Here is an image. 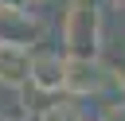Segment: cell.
<instances>
[{"label": "cell", "mask_w": 125, "mask_h": 121, "mask_svg": "<svg viewBox=\"0 0 125 121\" xmlns=\"http://www.w3.org/2000/svg\"><path fill=\"white\" fill-rule=\"evenodd\" d=\"M109 4H113V8H121V16H125V0H109Z\"/></svg>", "instance_id": "30bf717a"}, {"label": "cell", "mask_w": 125, "mask_h": 121, "mask_svg": "<svg viewBox=\"0 0 125 121\" xmlns=\"http://www.w3.org/2000/svg\"><path fill=\"white\" fill-rule=\"evenodd\" d=\"M31 4H43V0H31Z\"/></svg>", "instance_id": "7c38bea8"}, {"label": "cell", "mask_w": 125, "mask_h": 121, "mask_svg": "<svg viewBox=\"0 0 125 121\" xmlns=\"http://www.w3.org/2000/svg\"><path fill=\"white\" fill-rule=\"evenodd\" d=\"M78 121H98V117H78Z\"/></svg>", "instance_id": "8fae6325"}, {"label": "cell", "mask_w": 125, "mask_h": 121, "mask_svg": "<svg viewBox=\"0 0 125 121\" xmlns=\"http://www.w3.org/2000/svg\"><path fill=\"white\" fill-rule=\"evenodd\" d=\"M105 8L102 0H66L62 12V51L78 59H102Z\"/></svg>", "instance_id": "6da1fadb"}, {"label": "cell", "mask_w": 125, "mask_h": 121, "mask_svg": "<svg viewBox=\"0 0 125 121\" xmlns=\"http://www.w3.org/2000/svg\"><path fill=\"white\" fill-rule=\"evenodd\" d=\"M82 117V109H78V98H70V94H55V101H47L39 113H35V121H78Z\"/></svg>", "instance_id": "8992f818"}, {"label": "cell", "mask_w": 125, "mask_h": 121, "mask_svg": "<svg viewBox=\"0 0 125 121\" xmlns=\"http://www.w3.org/2000/svg\"><path fill=\"white\" fill-rule=\"evenodd\" d=\"M98 121H125V109H121V105H109V109H105Z\"/></svg>", "instance_id": "ba28073f"}, {"label": "cell", "mask_w": 125, "mask_h": 121, "mask_svg": "<svg viewBox=\"0 0 125 121\" xmlns=\"http://www.w3.org/2000/svg\"><path fill=\"white\" fill-rule=\"evenodd\" d=\"M62 78H66V51H31V74L27 86L43 98L62 94Z\"/></svg>", "instance_id": "277c9868"}, {"label": "cell", "mask_w": 125, "mask_h": 121, "mask_svg": "<svg viewBox=\"0 0 125 121\" xmlns=\"http://www.w3.org/2000/svg\"><path fill=\"white\" fill-rule=\"evenodd\" d=\"M31 74V47L0 43V90H23Z\"/></svg>", "instance_id": "5b68a950"}, {"label": "cell", "mask_w": 125, "mask_h": 121, "mask_svg": "<svg viewBox=\"0 0 125 121\" xmlns=\"http://www.w3.org/2000/svg\"><path fill=\"white\" fill-rule=\"evenodd\" d=\"M43 20L27 4H0V43H23L35 47L43 39Z\"/></svg>", "instance_id": "3957f363"}, {"label": "cell", "mask_w": 125, "mask_h": 121, "mask_svg": "<svg viewBox=\"0 0 125 121\" xmlns=\"http://www.w3.org/2000/svg\"><path fill=\"white\" fill-rule=\"evenodd\" d=\"M105 66H109V82H117V86L125 90V55H121L117 62H105Z\"/></svg>", "instance_id": "52a82bcc"}, {"label": "cell", "mask_w": 125, "mask_h": 121, "mask_svg": "<svg viewBox=\"0 0 125 121\" xmlns=\"http://www.w3.org/2000/svg\"><path fill=\"white\" fill-rule=\"evenodd\" d=\"M105 86H109V66H105V59H78V55H66L62 94H70V98H90V94H102Z\"/></svg>", "instance_id": "7a4b0ae2"}, {"label": "cell", "mask_w": 125, "mask_h": 121, "mask_svg": "<svg viewBox=\"0 0 125 121\" xmlns=\"http://www.w3.org/2000/svg\"><path fill=\"white\" fill-rule=\"evenodd\" d=\"M0 121H27V117H20V113H16V117H4V113H0Z\"/></svg>", "instance_id": "9c48e42d"}]
</instances>
